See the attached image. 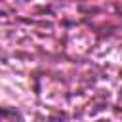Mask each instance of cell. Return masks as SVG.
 Listing matches in <instances>:
<instances>
[{
    "label": "cell",
    "instance_id": "cell-1",
    "mask_svg": "<svg viewBox=\"0 0 122 122\" xmlns=\"http://www.w3.org/2000/svg\"><path fill=\"white\" fill-rule=\"evenodd\" d=\"M0 122H27V120L15 107L0 105Z\"/></svg>",
    "mask_w": 122,
    "mask_h": 122
}]
</instances>
